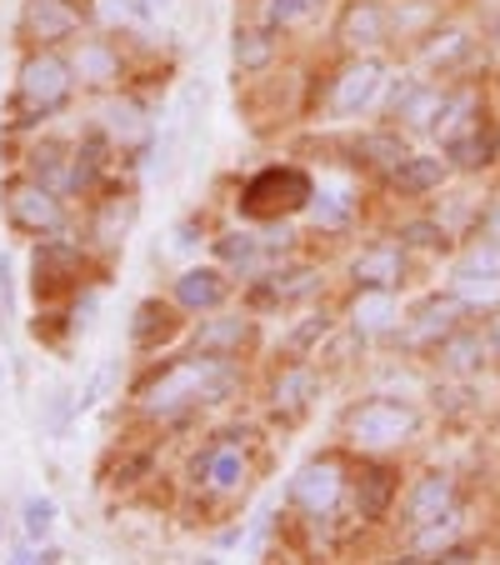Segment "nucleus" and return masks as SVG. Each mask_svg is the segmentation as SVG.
<instances>
[{
	"instance_id": "f8f14e48",
	"label": "nucleus",
	"mask_w": 500,
	"mask_h": 565,
	"mask_svg": "<svg viewBox=\"0 0 500 565\" xmlns=\"http://www.w3.org/2000/svg\"><path fill=\"white\" fill-rule=\"evenodd\" d=\"M450 156V166H460V171H480V166H490L500 150V136L490 126H480V120H470L466 130H456L450 140H440Z\"/></svg>"
},
{
	"instance_id": "f3484780",
	"label": "nucleus",
	"mask_w": 500,
	"mask_h": 565,
	"mask_svg": "<svg viewBox=\"0 0 500 565\" xmlns=\"http://www.w3.org/2000/svg\"><path fill=\"white\" fill-rule=\"evenodd\" d=\"M191 470H195V480H211L215 491H241V480H245V460H241V450L235 446L205 450Z\"/></svg>"
},
{
	"instance_id": "79ce46f5",
	"label": "nucleus",
	"mask_w": 500,
	"mask_h": 565,
	"mask_svg": "<svg viewBox=\"0 0 500 565\" xmlns=\"http://www.w3.org/2000/svg\"><path fill=\"white\" fill-rule=\"evenodd\" d=\"M11 561H15V565H35V561L55 565V561H61V551H55V545H21V551H15Z\"/></svg>"
},
{
	"instance_id": "393cba45",
	"label": "nucleus",
	"mask_w": 500,
	"mask_h": 565,
	"mask_svg": "<svg viewBox=\"0 0 500 565\" xmlns=\"http://www.w3.org/2000/svg\"><path fill=\"white\" fill-rule=\"evenodd\" d=\"M106 126H110V136H116L120 146H140V140L150 136V120L140 116L136 100H116V106L106 110Z\"/></svg>"
},
{
	"instance_id": "9d476101",
	"label": "nucleus",
	"mask_w": 500,
	"mask_h": 565,
	"mask_svg": "<svg viewBox=\"0 0 500 565\" xmlns=\"http://www.w3.org/2000/svg\"><path fill=\"white\" fill-rule=\"evenodd\" d=\"M456 511V486H450V476H421L415 480L411 501H405V521L415 525V531H426L430 521H440V515Z\"/></svg>"
},
{
	"instance_id": "0eeeda50",
	"label": "nucleus",
	"mask_w": 500,
	"mask_h": 565,
	"mask_svg": "<svg viewBox=\"0 0 500 565\" xmlns=\"http://www.w3.org/2000/svg\"><path fill=\"white\" fill-rule=\"evenodd\" d=\"M75 25H81V11H75L71 0H25V11H21V31L41 45L75 35Z\"/></svg>"
},
{
	"instance_id": "2f4dec72",
	"label": "nucleus",
	"mask_w": 500,
	"mask_h": 565,
	"mask_svg": "<svg viewBox=\"0 0 500 565\" xmlns=\"http://www.w3.org/2000/svg\"><path fill=\"white\" fill-rule=\"evenodd\" d=\"M310 215H316V225H326V231H341V225L351 221V195L326 191L320 201H310Z\"/></svg>"
},
{
	"instance_id": "7ed1b4c3",
	"label": "nucleus",
	"mask_w": 500,
	"mask_h": 565,
	"mask_svg": "<svg viewBox=\"0 0 500 565\" xmlns=\"http://www.w3.org/2000/svg\"><path fill=\"white\" fill-rule=\"evenodd\" d=\"M415 426H421L415 406H405V401H391V395L361 401V406L351 411V420H345L351 440H355V446H365V450L401 446V440H411V436H415Z\"/></svg>"
},
{
	"instance_id": "9b49d317",
	"label": "nucleus",
	"mask_w": 500,
	"mask_h": 565,
	"mask_svg": "<svg viewBox=\"0 0 500 565\" xmlns=\"http://www.w3.org/2000/svg\"><path fill=\"white\" fill-rule=\"evenodd\" d=\"M460 326V300L456 296H436L426 300V306L411 316V331H405V341L411 345H440L450 331Z\"/></svg>"
},
{
	"instance_id": "e433bc0d",
	"label": "nucleus",
	"mask_w": 500,
	"mask_h": 565,
	"mask_svg": "<svg viewBox=\"0 0 500 565\" xmlns=\"http://www.w3.org/2000/svg\"><path fill=\"white\" fill-rule=\"evenodd\" d=\"M466 45H470L466 31H440V41L426 45V65H450V61H460V55H466Z\"/></svg>"
},
{
	"instance_id": "aec40b11",
	"label": "nucleus",
	"mask_w": 500,
	"mask_h": 565,
	"mask_svg": "<svg viewBox=\"0 0 500 565\" xmlns=\"http://www.w3.org/2000/svg\"><path fill=\"white\" fill-rule=\"evenodd\" d=\"M31 175L41 185H51L55 195H65V191H75V156H65L61 146H41L31 156Z\"/></svg>"
},
{
	"instance_id": "39448f33",
	"label": "nucleus",
	"mask_w": 500,
	"mask_h": 565,
	"mask_svg": "<svg viewBox=\"0 0 500 565\" xmlns=\"http://www.w3.org/2000/svg\"><path fill=\"white\" fill-rule=\"evenodd\" d=\"M381 86H385V65L381 61H351L341 75H336V90H330V116L336 120H351V116H361V110H371L375 106V96H381Z\"/></svg>"
},
{
	"instance_id": "6e6552de",
	"label": "nucleus",
	"mask_w": 500,
	"mask_h": 565,
	"mask_svg": "<svg viewBox=\"0 0 500 565\" xmlns=\"http://www.w3.org/2000/svg\"><path fill=\"white\" fill-rule=\"evenodd\" d=\"M446 106H450L446 90L421 86V81H405V86H395V96H391V110L411 130H436L440 116H446Z\"/></svg>"
},
{
	"instance_id": "f704fd0d",
	"label": "nucleus",
	"mask_w": 500,
	"mask_h": 565,
	"mask_svg": "<svg viewBox=\"0 0 500 565\" xmlns=\"http://www.w3.org/2000/svg\"><path fill=\"white\" fill-rule=\"evenodd\" d=\"M326 0H266V25L276 31V25H296L306 21L310 11H320Z\"/></svg>"
},
{
	"instance_id": "ddd939ff",
	"label": "nucleus",
	"mask_w": 500,
	"mask_h": 565,
	"mask_svg": "<svg viewBox=\"0 0 500 565\" xmlns=\"http://www.w3.org/2000/svg\"><path fill=\"white\" fill-rule=\"evenodd\" d=\"M225 276L215 266H191L181 280H175V306L185 310H221L225 306Z\"/></svg>"
},
{
	"instance_id": "2eb2a0df",
	"label": "nucleus",
	"mask_w": 500,
	"mask_h": 565,
	"mask_svg": "<svg viewBox=\"0 0 500 565\" xmlns=\"http://www.w3.org/2000/svg\"><path fill=\"white\" fill-rule=\"evenodd\" d=\"M391 35V15L375 0H355L351 11L341 15V41L345 45H381Z\"/></svg>"
},
{
	"instance_id": "a878e982",
	"label": "nucleus",
	"mask_w": 500,
	"mask_h": 565,
	"mask_svg": "<svg viewBox=\"0 0 500 565\" xmlns=\"http://www.w3.org/2000/svg\"><path fill=\"white\" fill-rule=\"evenodd\" d=\"M436 351H440V365H446V371H456V375L480 371V341H476V335H466V331H450L446 341L436 345Z\"/></svg>"
},
{
	"instance_id": "5701e85b",
	"label": "nucleus",
	"mask_w": 500,
	"mask_h": 565,
	"mask_svg": "<svg viewBox=\"0 0 500 565\" xmlns=\"http://www.w3.org/2000/svg\"><path fill=\"white\" fill-rule=\"evenodd\" d=\"M310 391H316V375L310 371H286L276 381V391H270V401H276V411L280 416H300V411H306V401H310Z\"/></svg>"
},
{
	"instance_id": "c03bdc74",
	"label": "nucleus",
	"mask_w": 500,
	"mask_h": 565,
	"mask_svg": "<svg viewBox=\"0 0 500 565\" xmlns=\"http://www.w3.org/2000/svg\"><path fill=\"white\" fill-rule=\"evenodd\" d=\"M486 345H490V351H496V355H500V310H496V316H490V331H486Z\"/></svg>"
},
{
	"instance_id": "cd10ccee",
	"label": "nucleus",
	"mask_w": 500,
	"mask_h": 565,
	"mask_svg": "<svg viewBox=\"0 0 500 565\" xmlns=\"http://www.w3.org/2000/svg\"><path fill=\"white\" fill-rule=\"evenodd\" d=\"M450 296L460 306H500V276H480V270H460Z\"/></svg>"
},
{
	"instance_id": "c85d7f7f",
	"label": "nucleus",
	"mask_w": 500,
	"mask_h": 565,
	"mask_svg": "<svg viewBox=\"0 0 500 565\" xmlns=\"http://www.w3.org/2000/svg\"><path fill=\"white\" fill-rule=\"evenodd\" d=\"M75 71L86 75V81H116V75H120V55L110 51V45H100V41H86V45H81V55H75Z\"/></svg>"
},
{
	"instance_id": "20e7f679",
	"label": "nucleus",
	"mask_w": 500,
	"mask_h": 565,
	"mask_svg": "<svg viewBox=\"0 0 500 565\" xmlns=\"http://www.w3.org/2000/svg\"><path fill=\"white\" fill-rule=\"evenodd\" d=\"M0 201H6V221L25 235H55L65 225L61 215V195L51 185H41L35 175H15V181L0 185Z\"/></svg>"
},
{
	"instance_id": "f03ea898",
	"label": "nucleus",
	"mask_w": 500,
	"mask_h": 565,
	"mask_svg": "<svg viewBox=\"0 0 500 565\" xmlns=\"http://www.w3.org/2000/svg\"><path fill=\"white\" fill-rule=\"evenodd\" d=\"M310 195H316V185H310L306 171H296V166H270V171L251 175V185H245V195H241V211L256 215V221H280V215L310 205Z\"/></svg>"
},
{
	"instance_id": "37998d69",
	"label": "nucleus",
	"mask_w": 500,
	"mask_h": 565,
	"mask_svg": "<svg viewBox=\"0 0 500 565\" xmlns=\"http://www.w3.org/2000/svg\"><path fill=\"white\" fill-rule=\"evenodd\" d=\"M126 215H130V211H120V205H110V211L96 221V235H100V241H120V225H126Z\"/></svg>"
},
{
	"instance_id": "de8ad7c7",
	"label": "nucleus",
	"mask_w": 500,
	"mask_h": 565,
	"mask_svg": "<svg viewBox=\"0 0 500 565\" xmlns=\"http://www.w3.org/2000/svg\"><path fill=\"white\" fill-rule=\"evenodd\" d=\"M0 535H6V521H0Z\"/></svg>"
},
{
	"instance_id": "ea45409f",
	"label": "nucleus",
	"mask_w": 500,
	"mask_h": 565,
	"mask_svg": "<svg viewBox=\"0 0 500 565\" xmlns=\"http://www.w3.org/2000/svg\"><path fill=\"white\" fill-rule=\"evenodd\" d=\"M11 335V256L0 250V341Z\"/></svg>"
},
{
	"instance_id": "49530a36",
	"label": "nucleus",
	"mask_w": 500,
	"mask_h": 565,
	"mask_svg": "<svg viewBox=\"0 0 500 565\" xmlns=\"http://www.w3.org/2000/svg\"><path fill=\"white\" fill-rule=\"evenodd\" d=\"M480 235H490V241H500V211H496V215H490V221H486V225H480Z\"/></svg>"
},
{
	"instance_id": "4c0bfd02",
	"label": "nucleus",
	"mask_w": 500,
	"mask_h": 565,
	"mask_svg": "<svg viewBox=\"0 0 500 565\" xmlns=\"http://www.w3.org/2000/svg\"><path fill=\"white\" fill-rule=\"evenodd\" d=\"M460 270H480V276H500V241H490V235H480L476 246H470L466 266Z\"/></svg>"
},
{
	"instance_id": "c9c22d12",
	"label": "nucleus",
	"mask_w": 500,
	"mask_h": 565,
	"mask_svg": "<svg viewBox=\"0 0 500 565\" xmlns=\"http://www.w3.org/2000/svg\"><path fill=\"white\" fill-rule=\"evenodd\" d=\"M401 246H421V250H446V231L436 221H411L401 225Z\"/></svg>"
},
{
	"instance_id": "412c9836",
	"label": "nucleus",
	"mask_w": 500,
	"mask_h": 565,
	"mask_svg": "<svg viewBox=\"0 0 500 565\" xmlns=\"http://www.w3.org/2000/svg\"><path fill=\"white\" fill-rule=\"evenodd\" d=\"M171 331H175V310L160 306V300H140L136 320H130V341H136V345H156V341H166Z\"/></svg>"
},
{
	"instance_id": "b1692460",
	"label": "nucleus",
	"mask_w": 500,
	"mask_h": 565,
	"mask_svg": "<svg viewBox=\"0 0 500 565\" xmlns=\"http://www.w3.org/2000/svg\"><path fill=\"white\" fill-rule=\"evenodd\" d=\"M316 286H320V270H310V266L276 270V276H270V286L256 290V300H300V296H310Z\"/></svg>"
},
{
	"instance_id": "f257e3e1",
	"label": "nucleus",
	"mask_w": 500,
	"mask_h": 565,
	"mask_svg": "<svg viewBox=\"0 0 500 565\" xmlns=\"http://www.w3.org/2000/svg\"><path fill=\"white\" fill-rule=\"evenodd\" d=\"M71 86L75 65L55 51H35L15 75V106H21V116H51L71 100Z\"/></svg>"
},
{
	"instance_id": "6ab92c4d",
	"label": "nucleus",
	"mask_w": 500,
	"mask_h": 565,
	"mask_svg": "<svg viewBox=\"0 0 500 565\" xmlns=\"http://www.w3.org/2000/svg\"><path fill=\"white\" fill-rule=\"evenodd\" d=\"M351 326L361 335H381L395 326V290H361V300L351 306Z\"/></svg>"
},
{
	"instance_id": "1a4fd4ad",
	"label": "nucleus",
	"mask_w": 500,
	"mask_h": 565,
	"mask_svg": "<svg viewBox=\"0 0 500 565\" xmlns=\"http://www.w3.org/2000/svg\"><path fill=\"white\" fill-rule=\"evenodd\" d=\"M351 280L361 290H395L405 280V250L401 246H365L361 256L351 260Z\"/></svg>"
},
{
	"instance_id": "c756f323",
	"label": "nucleus",
	"mask_w": 500,
	"mask_h": 565,
	"mask_svg": "<svg viewBox=\"0 0 500 565\" xmlns=\"http://www.w3.org/2000/svg\"><path fill=\"white\" fill-rule=\"evenodd\" d=\"M21 531L31 535V541H45V535L55 531V501H51V495H25V505H21Z\"/></svg>"
},
{
	"instance_id": "a211bd4d",
	"label": "nucleus",
	"mask_w": 500,
	"mask_h": 565,
	"mask_svg": "<svg viewBox=\"0 0 500 565\" xmlns=\"http://www.w3.org/2000/svg\"><path fill=\"white\" fill-rule=\"evenodd\" d=\"M395 501V470L391 466H371L361 470V486H355V511L365 515V521H375V515H385Z\"/></svg>"
},
{
	"instance_id": "72a5a7b5",
	"label": "nucleus",
	"mask_w": 500,
	"mask_h": 565,
	"mask_svg": "<svg viewBox=\"0 0 500 565\" xmlns=\"http://www.w3.org/2000/svg\"><path fill=\"white\" fill-rule=\"evenodd\" d=\"M361 150H365V160H375V166H385V171H395L411 150H405V140L401 136H365L361 140Z\"/></svg>"
},
{
	"instance_id": "7c9ffc66",
	"label": "nucleus",
	"mask_w": 500,
	"mask_h": 565,
	"mask_svg": "<svg viewBox=\"0 0 500 565\" xmlns=\"http://www.w3.org/2000/svg\"><path fill=\"white\" fill-rule=\"evenodd\" d=\"M235 65L241 71H260V65H270V35L266 31H235Z\"/></svg>"
},
{
	"instance_id": "4468645a",
	"label": "nucleus",
	"mask_w": 500,
	"mask_h": 565,
	"mask_svg": "<svg viewBox=\"0 0 500 565\" xmlns=\"http://www.w3.org/2000/svg\"><path fill=\"white\" fill-rule=\"evenodd\" d=\"M71 276H81V256H75L65 241H45V246L35 250V296L61 290Z\"/></svg>"
},
{
	"instance_id": "4be33fe9",
	"label": "nucleus",
	"mask_w": 500,
	"mask_h": 565,
	"mask_svg": "<svg viewBox=\"0 0 500 565\" xmlns=\"http://www.w3.org/2000/svg\"><path fill=\"white\" fill-rule=\"evenodd\" d=\"M241 341H245V320L241 316H225V320L201 326L195 351H201V355H231V351H241Z\"/></svg>"
},
{
	"instance_id": "a18cd8bd",
	"label": "nucleus",
	"mask_w": 500,
	"mask_h": 565,
	"mask_svg": "<svg viewBox=\"0 0 500 565\" xmlns=\"http://www.w3.org/2000/svg\"><path fill=\"white\" fill-rule=\"evenodd\" d=\"M175 246H181V250H191V246H195V225H181V235H175Z\"/></svg>"
},
{
	"instance_id": "dca6fc26",
	"label": "nucleus",
	"mask_w": 500,
	"mask_h": 565,
	"mask_svg": "<svg viewBox=\"0 0 500 565\" xmlns=\"http://www.w3.org/2000/svg\"><path fill=\"white\" fill-rule=\"evenodd\" d=\"M440 181H446V160L440 156H405L391 171V185L401 195H426V191H436Z\"/></svg>"
},
{
	"instance_id": "bb28decb",
	"label": "nucleus",
	"mask_w": 500,
	"mask_h": 565,
	"mask_svg": "<svg viewBox=\"0 0 500 565\" xmlns=\"http://www.w3.org/2000/svg\"><path fill=\"white\" fill-rule=\"evenodd\" d=\"M215 250H221V260H231V266H241V270H260V260H266L260 235H251V231L221 235V241H215Z\"/></svg>"
},
{
	"instance_id": "423d86ee",
	"label": "nucleus",
	"mask_w": 500,
	"mask_h": 565,
	"mask_svg": "<svg viewBox=\"0 0 500 565\" xmlns=\"http://www.w3.org/2000/svg\"><path fill=\"white\" fill-rule=\"evenodd\" d=\"M286 495L300 505V511L326 515L330 505L341 501V466H336V460H310V466H300L296 476H290Z\"/></svg>"
},
{
	"instance_id": "58836bf2",
	"label": "nucleus",
	"mask_w": 500,
	"mask_h": 565,
	"mask_svg": "<svg viewBox=\"0 0 500 565\" xmlns=\"http://www.w3.org/2000/svg\"><path fill=\"white\" fill-rule=\"evenodd\" d=\"M110 381H116V365H100V371L96 375H91V381H86V391H81V395H75V406H81V411H91V406H100V395H106L110 391Z\"/></svg>"
},
{
	"instance_id": "a19ab883",
	"label": "nucleus",
	"mask_w": 500,
	"mask_h": 565,
	"mask_svg": "<svg viewBox=\"0 0 500 565\" xmlns=\"http://www.w3.org/2000/svg\"><path fill=\"white\" fill-rule=\"evenodd\" d=\"M326 331H330V320H326V316H310V320H306V326H300V331H296V335H290V351H296V355H300V351H306V345H310V341H316V335H326Z\"/></svg>"
},
{
	"instance_id": "473e14b6",
	"label": "nucleus",
	"mask_w": 500,
	"mask_h": 565,
	"mask_svg": "<svg viewBox=\"0 0 500 565\" xmlns=\"http://www.w3.org/2000/svg\"><path fill=\"white\" fill-rule=\"evenodd\" d=\"M100 25H140L146 21V0H96Z\"/></svg>"
}]
</instances>
